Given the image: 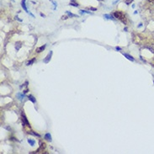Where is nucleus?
Here are the masks:
<instances>
[{"label":"nucleus","instance_id":"nucleus-9","mask_svg":"<svg viewBox=\"0 0 154 154\" xmlns=\"http://www.w3.org/2000/svg\"><path fill=\"white\" fill-rule=\"evenodd\" d=\"M20 46H21V44H20V42H17L16 43V45H15V48H16V50L18 51L19 48H20Z\"/></svg>","mask_w":154,"mask_h":154},{"label":"nucleus","instance_id":"nucleus-15","mask_svg":"<svg viewBox=\"0 0 154 154\" xmlns=\"http://www.w3.org/2000/svg\"><path fill=\"white\" fill-rule=\"evenodd\" d=\"M132 1H133V0H126V1H125V4H130Z\"/></svg>","mask_w":154,"mask_h":154},{"label":"nucleus","instance_id":"nucleus-10","mask_svg":"<svg viewBox=\"0 0 154 154\" xmlns=\"http://www.w3.org/2000/svg\"><path fill=\"white\" fill-rule=\"evenodd\" d=\"M28 142L30 143V145H31V146H34V145H35V141H34V140L29 139V140H28Z\"/></svg>","mask_w":154,"mask_h":154},{"label":"nucleus","instance_id":"nucleus-19","mask_svg":"<svg viewBox=\"0 0 154 154\" xmlns=\"http://www.w3.org/2000/svg\"><path fill=\"white\" fill-rule=\"evenodd\" d=\"M116 50H121V48L120 47H116Z\"/></svg>","mask_w":154,"mask_h":154},{"label":"nucleus","instance_id":"nucleus-1","mask_svg":"<svg viewBox=\"0 0 154 154\" xmlns=\"http://www.w3.org/2000/svg\"><path fill=\"white\" fill-rule=\"evenodd\" d=\"M114 16H115L116 19H120L122 23L126 24V18H125V14H124L122 12H120V11L115 12L114 13Z\"/></svg>","mask_w":154,"mask_h":154},{"label":"nucleus","instance_id":"nucleus-16","mask_svg":"<svg viewBox=\"0 0 154 154\" xmlns=\"http://www.w3.org/2000/svg\"><path fill=\"white\" fill-rule=\"evenodd\" d=\"M105 17H106L107 19H113L112 17H111V15H110V14H105Z\"/></svg>","mask_w":154,"mask_h":154},{"label":"nucleus","instance_id":"nucleus-18","mask_svg":"<svg viewBox=\"0 0 154 154\" xmlns=\"http://www.w3.org/2000/svg\"><path fill=\"white\" fill-rule=\"evenodd\" d=\"M68 19V17H67V16H64V17L62 16V19Z\"/></svg>","mask_w":154,"mask_h":154},{"label":"nucleus","instance_id":"nucleus-12","mask_svg":"<svg viewBox=\"0 0 154 154\" xmlns=\"http://www.w3.org/2000/svg\"><path fill=\"white\" fill-rule=\"evenodd\" d=\"M18 96L19 97V99L21 100L22 99H24V96H25V95H24V94H20V93H18Z\"/></svg>","mask_w":154,"mask_h":154},{"label":"nucleus","instance_id":"nucleus-6","mask_svg":"<svg viewBox=\"0 0 154 154\" xmlns=\"http://www.w3.org/2000/svg\"><path fill=\"white\" fill-rule=\"evenodd\" d=\"M45 138H46L47 141H50V142L51 141V136L50 135V133H46V136H45Z\"/></svg>","mask_w":154,"mask_h":154},{"label":"nucleus","instance_id":"nucleus-11","mask_svg":"<svg viewBox=\"0 0 154 154\" xmlns=\"http://www.w3.org/2000/svg\"><path fill=\"white\" fill-rule=\"evenodd\" d=\"M35 61H36V59H35V58H33L32 60H31V61H29V62H27V65H28V66H29V65H31L33 62H35Z\"/></svg>","mask_w":154,"mask_h":154},{"label":"nucleus","instance_id":"nucleus-4","mask_svg":"<svg viewBox=\"0 0 154 154\" xmlns=\"http://www.w3.org/2000/svg\"><path fill=\"white\" fill-rule=\"evenodd\" d=\"M124 56H125V57H126L128 60H130L131 62H133V61H134V58H133L131 56L128 55V54H125H125H124Z\"/></svg>","mask_w":154,"mask_h":154},{"label":"nucleus","instance_id":"nucleus-8","mask_svg":"<svg viewBox=\"0 0 154 154\" xmlns=\"http://www.w3.org/2000/svg\"><path fill=\"white\" fill-rule=\"evenodd\" d=\"M28 98H29V99L31 100L32 103H36V99H35V98H34L32 95H29V97H28Z\"/></svg>","mask_w":154,"mask_h":154},{"label":"nucleus","instance_id":"nucleus-3","mask_svg":"<svg viewBox=\"0 0 154 154\" xmlns=\"http://www.w3.org/2000/svg\"><path fill=\"white\" fill-rule=\"evenodd\" d=\"M51 56H52V51H51L49 53H48V55L46 56V57L44 59L43 62H45V63H48V62H50V60H51Z\"/></svg>","mask_w":154,"mask_h":154},{"label":"nucleus","instance_id":"nucleus-2","mask_svg":"<svg viewBox=\"0 0 154 154\" xmlns=\"http://www.w3.org/2000/svg\"><path fill=\"white\" fill-rule=\"evenodd\" d=\"M22 122H23V125H27V126H31V125L29 123L27 118L25 117V116L24 114H22Z\"/></svg>","mask_w":154,"mask_h":154},{"label":"nucleus","instance_id":"nucleus-14","mask_svg":"<svg viewBox=\"0 0 154 154\" xmlns=\"http://www.w3.org/2000/svg\"><path fill=\"white\" fill-rule=\"evenodd\" d=\"M67 14H68L69 16H73V17H76V15H74V14H73L72 13L70 12H67Z\"/></svg>","mask_w":154,"mask_h":154},{"label":"nucleus","instance_id":"nucleus-5","mask_svg":"<svg viewBox=\"0 0 154 154\" xmlns=\"http://www.w3.org/2000/svg\"><path fill=\"white\" fill-rule=\"evenodd\" d=\"M45 48H46V45H44V46H41V47L37 48L36 51L37 52H41V51H42Z\"/></svg>","mask_w":154,"mask_h":154},{"label":"nucleus","instance_id":"nucleus-13","mask_svg":"<svg viewBox=\"0 0 154 154\" xmlns=\"http://www.w3.org/2000/svg\"><path fill=\"white\" fill-rule=\"evenodd\" d=\"M70 4H71V5H73V6H78V4H76V3H74L73 0V2H72V3H71Z\"/></svg>","mask_w":154,"mask_h":154},{"label":"nucleus","instance_id":"nucleus-17","mask_svg":"<svg viewBox=\"0 0 154 154\" xmlns=\"http://www.w3.org/2000/svg\"><path fill=\"white\" fill-rule=\"evenodd\" d=\"M150 3H152V4H154V0H148Z\"/></svg>","mask_w":154,"mask_h":154},{"label":"nucleus","instance_id":"nucleus-20","mask_svg":"<svg viewBox=\"0 0 154 154\" xmlns=\"http://www.w3.org/2000/svg\"><path fill=\"white\" fill-rule=\"evenodd\" d=\"M99 1H101V0H99Z\"/></svg>","mask_w":154,"mask_h":154},{"label":"nucleus","instance_id":"nucleus-7","mask_svg":"<svg viewBox=\"0 0 154 154\" xmlns=\"http://www.w3.org/2000/svg\"><path fill=\"white\" fill-rule=\"evenodd\" d=\"M21 6L24 8V9H25L26 12H28L27 8H26V6H25V0H23V1H22V3H21Z\"/></svg>","mask_w":154,"mask_h":154}]
</instances>
